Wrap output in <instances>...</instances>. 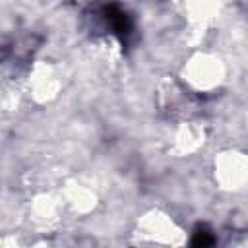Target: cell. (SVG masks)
Segmentation results:
<instances>
[{"mask_svg": "<svg viewBox=\"0 0 248 248\" xmlns=\"http://www.w3.org/2000/svg\"><path fill=\"white\" fill-rule=\"evenodd\" d=\"M83 17L93 33L110 35L122 46H130L136 39V19L124 6H120L114 0L91 4L85 10Z\"/></svg>", "mask_w": 248, "mask_h": 248, "instance_id": "cell-1", "label": "cell"}, {"mask_svg": "<svg viewBox=\"0 0 248 248\" xmlns=\"http://www.w3.org/2000/svg\"><path fill=\"white\" fill-rule=\"evenodd\" d=\"M39 45H41V39H37L33 35H25V37L14 39L12 43H4V48H2L4 64L14 62L16 66H19V64L31 62V58H33L35 50L39 48Z\"/></svg>", "mask_w": 248, "mask_h": 248, "instance_id": "cell-2", "label": "cell"}, {"mask_svg": "<svg viewBox=\"0 0 248 248\" xmlns=\"http://www.w3.org/2000/svg\"><path fill=\"white\" fill-rule=\"evenodd\" d=\"M215 242L217 238L207 225H196V229L192 231V238H190L192 246H211Z\"/></svg>", "mask_w": 248, "mask_h": 248, "instance_id": "cell-3", "label": "cell"}]
</instances>
